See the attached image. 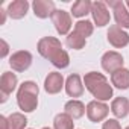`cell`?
I'll list each match as a JSON object with an SVG mask.
<instances>
[{
	"label": "cell",
	"mask_w": 129,
	"mask_h": 129,
	"mask_svg": "<svg viewBox=\"0 0 129 129\" xmlns=\"http://www.w3.org/2000/svg\"><path fill=\"white\" fill-rule=\"evenodd\" d=\"M37 50L38 53L49 59L56 69H67L70 64V56L69 53L62 49V44L58 38L55 37H43L38 44H37Z\"/></svg>",
	"instance_id": "cell-1"
},
{
	"label": "cell",
	"mask_w": 129,
	"mask_h": 129,
	"mask_svg": "<svg viewBox=\"0 0 129 129\" xmlns=\"http://www.w3.org/2000/svg\"><path fill=\"white\" fill-rule=\"evenodd\" d=\"M84 84L85 88L96 97V100L106 102L112 97V87L109 85L108 79L105 75L99 72H90L84 76Z\"/></svg>",
	"instance_id": "cell-2"
},
{
	"label": "cell",
	"mask_w": 129,
	"mask_h": 129,
	"mask_svg": "<svg viewBox=\"0 0 129 129\" xmlns=\"http://www.w3.org/2000/svg\"><path fill=\"white\" fill-rule=\"evenodd\" d=\"M40 88L34 81H24L17 91V103L23 112H34L38 106Z\"/></svg>",
	"instance_id": "cell-3"
},
{
	"label": "cell",
	"mask_w": 129,
	"mask_h": 129,
	"mask_svg": "<svg viewBox=\"0 0 129 129\" xmlns=\"http://www.w3.org/2000/svg\"><path fill=\"white\" fill-rule=\"evenodd\" d=\"M106 5L112 9L117 26L121 29H129V9L126 8V3L121 0H108Z\"/></svg>",
	"instance_id": "cell-4"
},
{
	"label": "cell",
	"mask_w": 129,
	"mask_h": 129,
	"mask_svg": "<svg viewBox=\"0 0 129 129\" xmlns=\"http://www.w3.org/2000/svg\"><path fill=\"white\" fill-rule=\"evenodd\" d=\"M52 21H53V26L59 35H69L70 34V29L73 26L70 12L64 11V9H56L52 15Z\"/></svg>",
	"instance_id": "cell-5"
},
{
	"label": "cell",
	"mask_w": 129,
	"mask_h": 129,
	"mask_svg": "<svg viewBox=\"0 0 129 129\" xmlns=\"http://www.w3.org/2000/svg\"><path fill=\"white\" fill-rule=\"evenodd\" d=\"M100 62H102V69H103L106 73H111V75H112V73H115L117 70L123 69L124 59H123V56H121L118 52H115V50H108V52L103 53Z\"/></svg>",
	"instance_id": "cell-6"
},
{
	"label": "cell",
	"mask_w": 129,
	"mask_h": 129,
	"mask_svg": "<svg viewBox=\"0 0 129 129\" xmlns=\"http://www.w3.org/2000/svg\"><path fill=\"white\" fill-rule=\"evenodd\" d=\"M109 114V106L105 102L100 100H91L87 105V117L90 118V121L93 123H99L103 121Z\"/></svg>",
	"instance_id": "cell-7"
},
{
	"label": "cell",
	"mask_w": 129,
	"mask_h": 129,
	"mask_svg": "<svg viewBox=\"0 0 129 129\" xmlns=\"http://www.w3.org/2000/svg\"><path fill=\"white\" fill-rule=\"evenodd\" d=\"M32 64V55L30 52L27 50H18V52H14L9 58V66L12 67V70L18 72V73H23L26 72Z\"/></svg>",
	"instance_id": "cell-8"
},
{
	"label": "cell",
	"mask_w": 129,
	"mask_h": 129,
	"mask_svg": "<svg viewBox=\"0 0 129 129\" xmlns=\"http://www.w3.org/2000/svg\"><path fill=\"white\" fill-rule=\"evenodd\" d=\"M91 15H93V21L97 27H103L109 23L111 20V14H109V9H108V5L105 2H94L91 5Z\"/></svg>",
	"instance_id": "cell-9"
},
{
	"label": "cell",
	"mask_w": 129,
	"mask_h": 129,
	"mask_svg": "<svg viewBox=\"0 0 129 129\" xmlns=\"http://www.w3.org/2000/svg\"><path fill=\"white\" fill-rule=\"evenodd\" d=\"M106 38H108V43L115 49H123V47H126L129 44V34L124 32L117 24H114V26H111L108 29Z\"/></svg>",
	"instance_id": "cell-10"
},
{
	"label": "cell",
	"mask_w": 129,
	"mask_h": 129,
	"mask_svg": "<svg viewBox=\"0 0 129 129\" xmlns=\"http://www.w3.org/2000/svg\"><path fill=\"white\" fill-rule=\"evenodd\" d=\"M18 79L15 76V73L12 72H5L0 78V91H2V103L8 100V96L17 88Z\"/></svg>",
	"instance_id": "cell-11"
},
{
	"label": "cell",
	"mask_w": 129,
	"mask_h": 129,
	"mask_svg": "<svg viewBox=\"0 0 129 129\" xmlns=\"http://www.w3.org/2000/svg\"><path fill=\"white\" fill-rule=\"evenodd\" d=\"M64 87V76L59 72H50L44 79V90L49 94H58Z\"/></svg>",
	"instance_id": "cell-12"
},
{
	"label": "cell",
	"mask_w": 129,
	"mask_h": 129,
	"mask_svg": "<svg viewBox=\"0 0 129 129\" xmlns=\"http://www.w3.org/2000/svg\"><path fill=\"white\" fill-rule=\"evenodd\" d=\"M32 9H34V14L35 17L38 18H52L53 12L56 11L55 8V2H52V0H34L32 3Z\"/></svg>",
	"instance_id": "cell-13"
},
{
	"label": "cell",
	"mask_w": 129,
	"mask_h": 129,
	"mask_svg": "<svg viewBox=\"0 0 129 129\" xmlns=\"http://www.w3.org/2000/svg\"><path fill=\"white\" fill-rule=\"evenodd\" d=\"M66 93L69 97H81L84 94V82L79 75H70L66 81Z\"/></svg>",
	"instance_id": "cell-14"
},
{
	"label": "cell",
	"mask_w": 129,
	"mask_h": 129,
	"mask_svg": "<svg viewBox=\"0 0 129 129\" xmlns=\"http://www.w3.org/2000/svg\"><path fill=\"white\" fill-rule=\"evenodd\" d=\"M29 9V2L27 0H14L8 5V15L14 20H20L23 17H26Z\"/></svg>",
	"instance_id": "cell-15"
},
{
	"label": "cell",
	"mask_w": 129,
	"mask_h": 129,
	"mask_svg": "<svg viewBox=\"0 0 129 129\" xmlns=\"http://www.w3.org/2000/svg\"><path fill=\"white\" fill-rule=\"evenodd\" d=\"M64 112L69 114L73 120H78V118L84 117V114L87 112V108H85V105L81 100L72 99V100H69L66 105H64Z\"/></svg>",
	"instance_id": "cell-16"
},
{
	"label": "cell",
	"mask_w": 129,
	"mask_h": 129,
	"mask_svg": "<svg viewBox=\"0 0 129 129\" xmlns=\"http://www.w3.org/2000/svg\"><path fill=\"white\" fill-rule=\"evenodd\" d=\"M111 84L118 90H127L129 88V70L123 67V69L117 70L115 73H112Z\"/></svg>",
	"instance_id": "cell-17"
},
{
	"label": "cell",
	"mask_w": 129,
	"mask_h": 129,
	"mask_svg": "<svg viewBox=\"0 0 129 129\" xmlns=\"http://www.w3.org/2000/svg\"><path fill=\"white\" fill-rule=\"evenodd\" d=\"M111 112L117 118H124L129 112V100L126 97H115L111 103Z\"/></svg>",
	"instance_id": "cell-18"
},
{
	"label": "cell",
	"mask_w": 129,
	"mask_h": 129,
	"mask_svg": "<svg viewBox=\"0 0 129 129\" xmlns=\"http://www.w3.org/2000/svg\"><path fill=\"white\" fill-rule=\"evenodd\" d=\"M91 2L90 0H78L72 5V15L76 17V18H82L85 17L87 14H91Z\"/></svg>",
	"instance_id": "cell-19"
},
{
	"label": "cell",
	"mask_w": 129,
	"mask_h": 129,
	"mask_svg": "<svg viewBox=\"0 0 129 129\" xmlns=\"http://www.w3.org/2000/svg\"><path fill=\"white\" fill-rule=\"evenodd\" d=\"M53 129H75V121L66 112L56 114V117L53 120Z\"/></svg>",
	"instance_id": "cell-20"
},
{
	"label": "cell",
	"mask_w": 129,
	"mask_h": 129,
	"mask_svg": "<svg viewBox=\"0 0 129 129\" xmlns=\"http://www.w3.org/2000/svg\"><path fill=\"white\" fill-rule=\"evenodd\" d=\"M66 43H67V46H69L70 49H73V50H81V49L85 47V44H87V38L81 37L78 32L73 30V32H70V34L67 35Z\"/></svg>",
	"instance_id": "cell-21"
},
{
	"label": "cell",
	"mask_w": 129,
	"mask_h": 129,
	"mask_svg": "<svg viewBox=\"0 0 129 129\" xmlns=\"http://www.w3.org/2000/svg\"><path fill=\"white\" fill-rule=\"evenodd\" d=\"M8 121H9V129H26L27 124V118L21 112H12L8 117Z\"/></svg>",
	"instance_id": "cell-22"
},
{
	"label": "cell",
	"mask_w": 129,
	"mask_h": 129,
	"mask_svg": "<svg viewBox=\"0 0 129 129\" xmlns=\"http://www.w3.org/2000/svg\"><path fill=\"white\" fill-rule=\"evenodd\" d=\"M73 30L78 32L81 37L88 38V37L93 34V30H94V24H93L91 21H88V20H79V21L75 24V29H73Z\"/></svg>",
	"instance_id": "cell-23"
},
{
	"label": "cell",
	"mask_w": 129,
	"mask_h": 129,
	"mask_svg": "<svg viewBox=\"0 0 129 129\" xmlns=\"http://www.w3.org/2000/svg\"><path fill=\"white\" fill-rule=\"evenodd\" d=\"M102 129H121V126H120V123L115 118H109V120H106L103 123Z\"/></svg>",
	"instance_id": "cell-24"
},
{
	"label": "cell",
	"mask_w": 129,
	"mask_h": 129,
	"mask_svg": "<svg viewBox=\"0 0 129 129\" xmlns=\"http://www.w3.org/2000/svg\"><path fill=\"white\" fill-rule=\"evenodd\" d=\"M0 46H2V52H0V58H6L8 52H9V44L5 40H0Z\"/></svg>",
	"instance_id": "cell-25"
},
{
	"label": "cell",
	"mask_w": 129,
	"mask_h": 129,
	"mask_svg": "<svg viewBox=\"0 0 129 129\" xmlns=\"http://www.w3.org/2000/svg\"><path fill=\"white\" fill-rule=\"evenodd\" d=\"M0 124H2V129H9V121H8V117L0 115Z\"/></svg>",
	"instance_id": "cell-26"
},
{
	"label": "cell",
	"mask_w": 129,
	"mask_h": 129,
	"mask_svg": "<svg viewBox=\"0 0 129 129\" xmlns=\"http://www.w3.org/2000/svg\"><path fill=\"white\" fill-rule=\"evenodd\" d=\"M6 14H8V11L0 9V24H5V21H6Z\"/></svg>",
	"instance_id": "cell-27"
},
{
	"label": "cell",
	"mask_w": 129,
	"mask_h": 129,
	"mask_svg": "<svg viewBox=\"0 0 129 129\" xmlns=\"http://www.w3.org/2000/svg\"><path fill=\"white\" fill-rule=\"evenodd\" d=\"M126 8L129 9V0H127V2H126Z\"/></svg>",
	"instance_id": "cell-28"
},
{
	"label": "cell",
	"mask_w": 129,
	"mask_h": 129,
	"mask_svg": "<svg viewBox=\"0 0 129 129\" xmlns=\"http://www.w3.org/2000/svg\"><path fill=\"white\" fill-rule=\"evenodd\" d=\"M43 129H50V127H47V126H44V127H43Z\"/></svg>",
	"instance_id": "cell-29"
},
{
	"label": "cell",
	"mask_w": 129,
	"mask_h": 129,
	"mask_svg": "<svg viewBox=\"0 0 129 129\" xmlns=\"http://www.w3.org/2000/svg\"><path fill=\"white\" fill-rule=\"evenodd\" d=\"M124 129H129V126H126V127H124Z\"/></svg>",
	"instance_id": "cell-30"
}]
</instances>
